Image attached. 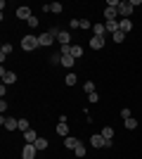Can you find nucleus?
<instances>
[{
  "instance_id": "nucleus-9",
  "label": "nucleus",
  "mask_w": 142,
  "mask_h": 159,
  "mask_svg": "<svg viewBox=\"0 0 142 159\" xmlns=\"http://www.w3.org/2000/svg\"><path fill=\"white\" fill-rule=\"evenodd\" d=\"M90 145H93V147H104V145H107V138H102V133H97V135L90 138Z\"/></svg>"
},
{
  "instance_id": "nucleus-2",
  "label": "nucleus",
  "mask_w": 142,
  "mask_h": 159,
  "mask_svg": "<svg viewBox=\"0 0 142 159\" xmlns=\"http://www.w3.org/2000/svg\"><path fill=\"white\" fill-rule=\"evenodd\" d=\"M0 124H2L7 131H17V128H19V119H12V116H5V114H2Z\"/></svg>"
},
{
  "instance_id": "nucleus-21",
  "label": "nucleus",
  "mask_w": 142,
  "mask_h": 159,
  "mask_svg": "<svg viewBox=\"0 0 142 159\" xmlns=\"http://www.w3.org/2000/svg\"><path fill=\"white\" fill-rule=\"evenodd\" d=\"M102 138L111 140V138H114V128H111V126H104V128H102Z\"/></svg>"
},
{
  "instance_id": "nucleus-11",
  "label": "nucleus",
  "mask_w": 142,
  "mask_h": 159,
  "mask_svg": "<svg viewBox=\"0 0 142 159\" xmlns=\"http://www.w3.org/2000/svg\"><path fill=\"white\" fill-rule=\"evenodd\" d=\"M90 48H93V50H102V48H104V38L93 36V38H90Z\"/></svg>"
},
{
  "instance_id": "nucleus-33",
  "label": "nucleus",
  "mask_w": 142,
  "mask_h": 159,
  "mask_svg": "<svg viewBox=\"0 0 142 159\" xmlns=\"http://www.w3.org/2000/svg\"><path fill=\"white\" fill-rule=\"evenodd\" d=\"M69 26H71V29H81V21H78V19H71V21H69Z\"/></svg>"
},
{
  "instance_id": "nucleus-23",
  "label": "nucleus",
  "mask_w": 142,
  "mask_h": 159,
  "mask_svg": "<svg viewBox=\"0 0 142 159\" xmlns=\"http://www.w3.org/2000/svg\"><path fill=\"white\" fill-rule=\"evenodd\" d=\"M33 145H36V150H38V152H43V150L47 147V140H45V138H38V140L33 143Z\"/></svg>"
},
{
  "instance_id": "nucleus-19",
  "label": "nucleus",
  "mask_w": 142,
  "mask_h": 159,
  "mask_svg": "<svg viewBox=\"0 0 142 159\" xmlns=\"http://www.w3.org/2000/svg\"><path fill=\"white\" fill-rule=\"evenodd\" d=\"M71 57H74V60H81L83 57V48L81 45H71Z\"/></svg>"
},
{
  "instance_id": "nucleus-25",
  "label": "nucleus",
  "mask_w": 142,
  "mask_h": 159,
  "mask_svg": "<svg viewBox=\"0 0 142 159\" xmlns=\"http://www.w3.org/2000/svg\"><path fill=\"white\" fill-rule=\"evenodd\" d=\"M74 152H76V157H85V145H83V143H78Z\"/></svg>"
},
{
  "instance_id": "nucleus-22",
  "label": "nucleus",
  "mask_w": 142,
  "mask_h": 159,
  "mask_svg": "<svg viewBox=\"0 0 142 159\" xmlns=\"http://www.w3.org/2000/svg\"><path fill=\"white\" fill-rule=\"evenodd\" d=\"M76 81H78V76H76V74L71 71V74H67V79H64V83H67V86H76Z\"/></svg>"
},
{
  "instance_id": "nucleus-27",
  "label": "nucleus",
  "mask_w": 142,
  "mask_h": 159,
  "mask_svg": "<svg viewBox=\"0 0 142 159\" xmlns=\"http://www.w3.org/2000/svg\"><path fill=\"white\" fill-rule=\"evenodd\" d=\"M111 38H114V43H123V40H126V33H123V31H116Z\"/></svg>"
},
{
  "instance_id": "nucleus-24",
  "label": "nucleus",
  "mask_w": 142,
  "mask_h": 159,
  "mask_svg": "<svg viewBox=\"0 0 142 159\" xmlns=\"http://www.w3.org/2000/svg\"><path fill=\"white\" fill-rule=\"evenodd\" d=\"M62 2H50V12H54V14H62Z\"/></svg>"
},
{
  "instance_id": "nucleus-3",
  "label": "nucleus",
  "mask_w": 142,
  "mask_h": 159,
  "mask_svg": "<svg viewBox=\"0 0 142 159\" xmlns=\"http://www.w3.org/2000/svg\"><path fill=\"white\" fill-rule=\"evenodd\" d=\"M36 145H31V143H24V150H21V159H36Z\"/></svg>"
},
{
  "instance_id": "nucleus-35",
  "label": "nucleus",
  "mask_w": 142,
  "mask_h": 159,
  "mask_svg": "<svg viewBox=\"0 0 142 159\" xmlns=\"http://www.w3.org/2000/svg\"><path fill=\"white\" fill-rule=\"evenodd\" d=\"M88 100H90V102H100V95H97V93H90Z\"/></svg>"
},
{
  "instance_id": "nucleus-12",
  "label": "nucleus",
  "mask_w": 142,
  "mask_h": 159,
  "mask_svg": "<svg viewBox=\"0 0 142 159\" xmlns=\"http://www.w3.org/2000/svg\"><path fill=\"white\" fill-rule=\"evenodd\" d=\"M24 140H26V143H31V145H33L36 140H38V133H36L33 128H28V131L24 133Z\"/></svg>"
},
{
  "instance_id": "nucleus-8",
  "label": "nucleus",
  "mask_w": 142,
  "mask_h": 159,
  "mask_svg": "<svg viewBox=\"0 0 142 159\" xmlns=\"http://www.w3.org/2000/svg\"><path fill=\"white\" fill-rule=\"evenodd\" d=\"M52 40H54V36L50 31H45V33H41V36H38V43H41L43 48L45 45H52Z\"/></svg>"
},
{
  "instance_id": "nucleus-17",
  "label": "nucleus",
  "mask_w": 142,
  "mask_h": 159,
  "mask_svg": "<svg viewBox=\"0 0 142 159\" xmlns=\"http://www.w3.org/2000/svg\"><path fill=\"white\" fill-rule=\"evenodd\" d=\"M74 57H71V55H62V66H67V69H71V66H74Z\"/></svg>"
},
{
  "instance_id": "nucleus-15",
  "label": "nucleus",
  "mask_w": 142,
  "mask_h": 159,
  "mask_svg": "<svg viewBox=\"0 0 142 159\" xmlns=\"http://www.w3.org/2000/svg\"><path fill=\"white\" fill-rule=\"evenodd\" d=\"M116 14H118V10H116V7H107V10H104V19L111 21V19H116Z\"/></svg>"
},
{
  "instance_id": "nucleus-14",
  "label": "nucleus",
  "mask_w": 142,
  "mask_h": 159,
  "mask_svg": "<svg viewBox=\"0 0 142 159\" xmlns=\"http://www.w3.org/2000/svg\"><path fill=\"white\" fill-rule=\"evenodd\" d=\"M10 52H12V45H10V43H2V45H0V60L5 62V57Z\"/></svg>"
},
{
  "instance_id": "nucleus-18",
  "label": "nucleus",
  "mask_w": 142,
  "mask_h": 159,
  "mask_svg": "<svg viewBox=\"0 0 142 159\" xmlns=\"http://www.w3.org/2000/svg\"><path fill=\"white\" fill-rule=\"evenodd\" d=\"M64 145H67L69 150H76V145H78V140H76L74 135H67V138H64Z\"/></svg>"
},
{
  "instance_id": "nucleus-13",
  "label": "nucleus",
  "mask_w": 142,
  "mask_h": 159,
  "mask_svg": "<svg viewBox=\"0 0 142 159\" xmlns=\"http://www.w3.org/2000/svg\"><path fill=\"white\" fill-rule=\"evenodd\" d=\"M130 29H133V21H130V19H121V21H118V31L128 33Z\"/></svg>"
},
{
  "instance_id": "nucleus-30",
  "label": "nucleus",
  "mask_w": 142,
  "mask_h": 159,
  "mask_svg": "<svg viewBox=\"0 0 142 159\" xmlns=\"http://www.w3.org/2000/svg\"><path fill=\"white\" fill-rule=\"evenodd\" d=\"M85 29H93V24L88 19H81V31H85Z\"/></svg>"
},
{
  "instance_id": "nucleus-4",
  "label": "nucleus",
  "mask_w": 142,
  "mask_h": 159,
  "mask_svg": "<svg viewBox=\"0 0 142 159\" xmlns=\"http://www.w3.org/2000/svg\"><path fill=\"white\" fill-rule=\"evenodd\" d=\"M57 133H59L62 138H67V135H69V124H67V116H64V114L59 116V124H57Z\"/></svg>"
},
{
  "instance_id": "nucleus-7",
  "label": "nucleus",
  "mask_w": 142,
  "mask_h": 159,
  "mask_svg": "<svg viewBox=\"0 0 142 159\" xmlns=\"http://www.w3.org/2000/svg\"><path fill=\"white\" fill-rule=\"evenodd\" d=\"M118 14H123V19H130L133 5H130V2H121V5H118Z\"/></svg>"
},
{
  "instance_id": "nucleus-31",
  "label": "nucleus",
  "mask_w": 142,
  "mask_h": 159,
  "mask_svg": "<svg viewBox=\"0 0 142 159\" xmlns=\"http://www.w3.org/2000/svg\"><path fill=\"white\" fill-rule=\"evenodd\" d=\"M121 116H123V119H130L133 114H130V109H128V107H123V109H121Z\"/></svg>"
},
{
  "instance_id": "nucleus-6",
  "label": "nucleus",
  "mask_w": 142,
  "mask_h": 159,
  "mask_svg": "<svg viewBox=\"0 0 142 159\" xmlns=\"http://www.w3.org/2000/svg\"><path fill=\"white\" fill-rule=\"evenodd\" d=\"M17 17H19V19H31V17H33V14H31V7L28 5H21V7H17Z\"/></svg>"
},
{
  "instance_id": "nucleus-20",
  "label": "nucleus",
  "mask_w": 142,
  "mask_h": 159,
  "mask_svg": "<svg viewBox=\"0 0 142 159\" xmlns=\"http://www.w3.org/2000/svg\"><path fill=\"white\" fill-rule=\"evenodd\" d=\"M104 26H107V31L111 33V36H114V33L118 31V21H116V19H111V21H107V24H104Z\"/></svg>"
},
{
  "instance_id": "nucleus-16",
  "label": "nucleus",
  "mask_w": 142,
  "mask_h": 159,
  "mask_svg": "<svg viewBox=\"0 0 142 159\" xmlns=\"http://www.w3.org/2000/svg\"><path fill=\"white\" fill-rule=\"evenodd\" d=\"M93 33H95V36H100V38H104L107 26H104V24H95V26H93Z\"/></svg>"
},
{
  "instance_id": "nucleus-29",
  "label": "nucleus",
  "mask_w": 142,
  "mask_h": 159,
  "mask_svg": "<svg viewBox=\"0 0 142 159\" xmlns=\"http://www.w3.org/2000/svg\"><path fill=\"white\" fill-rule=\"evenodd\" d=\"M28 128H31V126H28V121H26V119H19V131H24V133H26Z\"/></svg>"
},
{
  "instance_id": "nucleus-5",
  "label": "nucleus",
  "mask_w": 142,
  "mask_h": 159,
  "mask_svg": "<svg viewBox=\"0 0 142 159\" xmlns=\"http://www.w3.org/2000/svg\"><path fill=\"white\" fill-rule=\"evenodd\" d=\"M0 76H2V83H5V86H10V83L17 81V74H14V71H5V66L0 69Z\"/></svg>"
},
{
  "instance_id": "nucleus-28",
  "label": "nucleus",
  "mask_w": 142,
  "mask_h": 159,
  "mask_svg": "<svg viewBox=\"0 0 142 159\" xmlns=\"http://www.w3.org/2000/svg\"><path fill=\"white\" fill-rule=\"evenodd\" d=\"M126 128H128V131L137 128V119H133V116H130V119H126Z\"/></svg>"
},
{
  "instance_id": "nucleus-32",
  "label": "nucleus",
  "mask_w": 142,
  "mask_h": 159,
  "mask_svg": "<svg viewBox=\"0 0 142 159\" xmlns=\"http://www.w3.org/2000/svg\"><path fill=\"white\" fill-rule=\"evenodd\" d=\"M26 24H28V26H31V29H36V26H38V17H31V19H28Z\"/></svg>"
},
{
  "instance_id": "nucleus-26",
  "label": "nucleus",
  "mask_w": 142,
  "mask_h": 159,
  "mask_svg": "<svg viewBox=\"0 0 142 159\" xmlns=\"http://www.w3.org/2000/svg\"><path fill=\"white\" fill-rule=\"evenodd\" d=\"M83 90H85V93H95V83H93V81H85V83H83Z\"/></svg>"
},
{
  "instance_id": "nucleus-1",
  "label": "nucleus",
  "mask_w": 142,
  "mask_h": 159,
  "mask_svg": "<svg viewBox=\"0 0 142 159\" xmlns=\"http://www.w3.org/2000/svg\"><path fill=\"white\" fill-rule=\"evenodd\" d=\"M38 45H41V43H38V36H24V38H21V50H24V52H31V50H36Z\"/></svg>"
},
{
  "instance_id": "nucleus-10",
  "label": "nucleus",
  "mask_w": 142,
  "mask_h": 159,
  "mask_svg": "<svg viewBox=\"0 0 142 159\" xmlns=\"http://www.w3.org/2000/svg\"><path fill=\"white\" fill-rule=\"evenodd\" d=\"M57 40H59V45H69V43H71V33L69 31H59L57 33Z\"/></svg>"
},
{
  "instance_id": "nucleus-34",
  "label": "nucleus",
  "mask_w": 142,
  "mask_h": 159,
  "mask_svg": "<svg viewBox=\"0 0 142 159\" xmlns=\"http://www.w3.org/2000/svg\"><path fill=\"white\" fill-rule=\"evenodd\" d=\"M50 62H52V64H59V62H62V55H52V57H50Z\"/></svg>"
}]
</instances>
